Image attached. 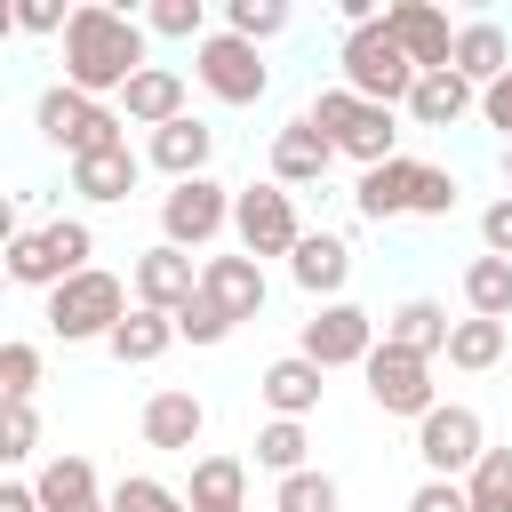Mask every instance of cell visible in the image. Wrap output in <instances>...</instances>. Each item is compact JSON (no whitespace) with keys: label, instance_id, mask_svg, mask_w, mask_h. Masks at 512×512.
<instances>
[{"label":"cell","instance_id":"d6986e66","mask_svg":"<svg viewBox=\"0 0 512 512\" xmlns=\"http://www.w3.org/2000/svg\"><path fill=\"white\" fill-rule=\"evenodd\" d=\"M288 280H296L312 304H344L352 240H344V232H304V240H296V256H288Z\"/></svg>","mask_w":512,"mask_h":512},{"label":"cell","instance_id":"74e56055","mask_svg":"<svg viewBox=\"0 0 512 512\" xmlns=\"http://www.w3.org/2000/svg\"><path fill=\"white\" fill-rule=\"evenodd\" d=\"M40 456V416L32 400H0V464H32Z\"/></svg>","mask_w":512,"mask_h":512},{"label":"cell","instance_id":"7dc6e473","mask_svg":"<svg viewBox=\"0 0 512 512\" xmlns=\"http://www.w3.org/2000/svg\"><path fill=\"white\" fill-rule=\"evenodd\" d=\"M504 192H512V144H504Z\"/></svg>","mask_w":512,"mask_h":512},{"label":"cell","instance_id":"e575fe53","mask_svg":"<svg viewBox=\"0 0 512 512\" xmlns=\"http://www.w3.org/2000/svg\"><path fill=\"white\" fill-rule=\"evenodd\" d=\"M144 32H152V40H192V48H200V40H208V0H152V8H144Z\"/></svg>","mask_w":512,"mask_h":512},{"label":"cell","instance_id":"f35d334b","mask_svg":"<svg viewBox=\"0 0 512 512\" xmlns=\"http://www.w3.org/2000/svg\"><path fill=\"white\" fill-rule=\"evenodd\" d=\"M32 384H40V344L8 336L0 344V400H32Z\"/></svg>","mask_w":512,"mask_h":512},{"label":"cell","instance_id":"ffe728a7","mask_svg":"<svg viewBox=\"0 0 512 512\" xmlns=\"http://www.w3.org/2000/svg\"><path fill=\"white\" fill-rule=\"evenodd\" d=\"M200 296H208V304H224L232 320H256V312H264V296H272V280H264V264H256V256H240V248H232V256H200Z\"/></svg>","mask_w":512,"mask_h":512},{"label":"cell","instance_id":"6da1fadb","mask_svg":"<svg viewBox=\"0 0 512 512\" xmlns=\"http://www.w3.org/2000/svg\"><path fill=\"white\" fill-rule=\"evenodd\" d=\"M144 64H152L144 16L112 8V0H80V8H72V24H64V88L112 104V96H128V80H136Z\"/></svg>","mask_w":512,"mask_h":512},{"label":"cell","instance_id":"bcb514c9","mask_svg":"<svg viewBox=\"0 0 512 512\" xmlns=\"http://www.w3.org/2000/svg\"><path fill=\"white\" fill-rule=\"evenodd\" d=\"M0 512H40V488L32 480H0Z\"/></svg>","mask_w":512,"mask_h":512},{"label":"cell","instance_id":"ac0fdd59","mask_svg":"<svg viewBox=\"0 0 512 512\" xmlns=\"http://www.w3.org/2000/svg\"><path fill=\"white\" fill-rule=\"evenodd\" d=\"M328 168H336V144L320 136V120H312V112H296V120H280V128H272V184H288V192H296V184H320Z\"/></svg>","mask_w":512,"mask_h":512},{"label":"cell","instance_id":"30bf717a","mask_svg":"<svg viewBox=\"0 0 512 512\" xmlns=\"http://www.w3.org/2000/svg\"><path fill=\"white\" fill-rule=\"evenodd\" d=\"M232 184H216V176H192V184H168L160 192V240L168 248H208V240H224L232 232Z\"/></svg>","mask_w":512,"mask_h":512},{"label":"cell","instance_id":"7a4b0ae2","mask_svg":"<svg viewBox=\"0 0 512 512\" xmlns=\"http://www.w3.org/2000/svg\"><path fill=\"white\" fill-rule=\"evenodd\" d=\"M128 296H136V288H128L120 272L88 264L80 280H64V288L40 304V320H48V336H56V344H112V328L136 312Z\"/></svg>","mask_w":512,"mask_h":512},{"label":"cell","instance_id":"4316f807","mask_svg":"<svg viewBox=\"0 0 512 512\" xmlns=\"http://www.w3.org/2000/svg\"><path fill=\"white\" fill-rule=\"evenodd\" d=\"M192 512H248V464L240 456H192Z\"/></svg>","mask_w":512,"mask_h":512},{"label":"cell","instance_id":"836d02e7","mask_svg":"<svg viewBox=\"0 0 512 512\" xmlns=\"http://www.w3.org/2000/svg\"><path fill=\"white\" fill-rule=\"evenodd\" d=\"M288 24H296V8H288V0H224V32H240V40H256V48H264V40H280Z\"/></svg>","mask_w":512,"mask_h":512},{"label":"cell","instance_id":"5b68a950","mask_svg":"<svg viewBox=\"0 0 512 512\" xmlns=\"http://www.w3.org/2000/svg\"><path fill=\"white\" fill-rule=\"evenodd\" d=\"M88 256H96L88 216H56V224H40V232H16V240H8V280H16V288L56 296L64 280H80V272H88Z\"/></svg>","mask_w":512,"mask_h":512},{"label":"cell","instance_id":"8992f818","mask_svg":"<svg viewBox=\"0 0 512 512\" xmlns=\"http://www.w3.org/2000/svg\"><path fill=\"white\" fill-rule=\"evenodd\" d=\"M336 72H344V88L352 96H368V104H408L416 96V56L392 40V24H368V32H344V48H336Z\"/></svg>","mask_w":512,"mask_h":512},{"label":"cell","instance_id":"44dd1931","mask_svg":"<svg viewBox=\"0 0 512 512\" xmlns=\"http://www.w3.org/2000/svg\"><path fill=\"white\" fill-rule=\"evenodd\" d=\"M184 112H192V88H184L176 64H144V72L128 80V96H120V120H128V128H168V120H184Z\"/></svg>","mask_w":512,"mask_h":512},{"label":"cell","instance_id":"4fadbf2b","mask_svg":"<svg viewBox=\"0 0 512 512\" xmlns=\"http://www.w3.org/2000/svg\"><path fill=\"white\" fill-rule=\"evenodd\" d=\"M128 288H136V304H144V312H184V304L200 296V264H192L184 248L152 240V248H136V256H128Z\"/></svg>","mask_w":512,"mask_h":512},{"label":"cell","instance_id":"cb8c5ba5","mask_svg":"<svg viewBox=\"0 0 512 512\" xmlns=\"http://www.w3.org/2000/svg\"><path fill=\"white\" fill-rule=\"evenodd\" d=\"M400 112H408V128H464V120L480 112V88H472L464 72H424Z\"/></svg>","mask_w":512,"mask_h":512},{"label":"cell","instance_id":"b9f144b4","mask_svg":"<svg viewBox=\"0 0 512 512\" xmlns=\"http://www.w3.org/2000/svg\"><path fill=\"white\" fill-rule=\"evenodd\" d=\"M480 248H488V256H504V264H512V192H496V200H488V208H480Z\"/></svg>","mask_w":512,"mask_h":512},{"label":"cell","instance_id":"52a82bcc","mask_svg":"<svg viewBox=\"0 0 512 512\" xmlns=\"http://www.w3.org/2000/svg\"><path fill=\"white\" fill-rule=\"evenodd\" d=\"M192 80H200L216 104H232V112H248V104L272 96V64H264V48L240 40V32H224V24L192 48Z\"/></svg>","mask_w":512,"mask_h":512},{"label":"cell","instance_id":"3957f363","mask_svg":"<svg viewBox=\"0 0 512 512\" xmlns=\"http://www.w3.org/2000/svg\"><path fill=\"white\" fill-rule=\"evenodd\" d=\"M304 112H312L320 136L336 144V160H360V168L400 160V120H392V104H368V96H352V88L336 80V88H320Z\"/></svg>","mask_w":512,"mask_h":512},{"label":"cell","instance_id":"7402d4cb","mask_svg":"<svg viewBox=\"0 0 512 512\" xmlns=\"http://www.w3.org/2000/svg\"><path fill=\"white\" fill-rule=\"evenodd\" d=\"M448 72H464L472 88H496V80L512 72V32H504L496 16H464V24H456V56H448Z\"/></svg>","mask_w":512,"mask_h":512},{"label":"cell","instance_id":"7c38bea8","mask_svg":"<svg viewBox=\"0 0 512 512\" xmlns=\"http://www.w3.org/2000/svg\"><path fill=\"white\" fill-rule=\"evenodd\" d=\"M376 344H384L376 336V312H360V304H312V320L296 336V352L320 360V368H368Z\"/></svg>","mask_w":512,"mask_h":512},{"label":"cell","instance_id":"f1b7e54d","mask_svg":"<svg viewBox=\"0 0 512 512\" xmlns=\"http://www.w3.org/2000/svg\"><path fill=\"white\" fill-rule=\"evenodd\" d=\"M168 344H184V336H176V312H144V304H136V312L112 328V344H104V352H112L120 368H152Z\"/></svg>","mask_w":512,"mask_h":512},{"label":"cell","instance_id":"f6af8a7d","mask_svg":"<svg viewBox=\"0 0 512 512\" xmlns=\"http://www.w3.org/2000/svg\"><path fill=\"white\" fill-rule=\"evenodd\" d=\"M480 120H488V128H504V144H512V72H504L496 88H480Z\"/></svg>","mask_w":512,"mask_h":512},{"label":"cell","instance_id":"ab89813d","mask_svg":"<svg viewBox=\"0 0 512 512\" xmlns=\"http://www.w3.org/2000/svg\"><path fill=\"white\" fill-rule=\"evenodd\" d=\"M232 328H240V320H232L224 304H208V296H192V304L176 312V336H184V344H224Z\"/></svg>","mask_w":512,"mask_h":512},{"label":"cell","instance_id":"60d3db41","mask_svg":"<svg viewBox=\"0 0 512 512\" xmlns=\"http://www.w3.org/2000/svg\"><path fill=\"white\" fill-rule=\"evenodd\" d=\"M456 192H464V184H456L448 168H432V160L416 168V216H448V208H456Z\"/></svg>","mask_w":512,"mask_h":512},{"label":"cell","instance_id":"ee69618b","mask_svg":"<svg viewBox=\"0 0 512 512\" xmlns=\"http://www.w3.org/2000/svg\"><path fill=\"white\" fill-rule=\"evenodd\" d=\"M64 24H72V8H56V0H24V8H16V32H24V40H48V32L64 40Z\"/></svg>","mask_w":512,"mask_h":512},{"label":"cell","instance_id":"8fae6325","mask_svg":"<svg viewBox=\"0 0 512 512\" xmlns=\"http://www.w3.org/2000/svg\"><path fill=\"white\" fill-rule=\"evenodd\" d=\"M360 376H368V400H376L384 416H408V424H424V416L440 408V384H432V360H416V352H400V344H376Z\"/></svg>","mask_w":512,"mask_h":512},{"label":"cell","instance_id":"d590c367","mask_svg":"<svg viewBox=\"0 0 512 512\" xmlns=\"http://www.w3.org/2000/svg\"><path fill=\"white\" fill-rule=\"evenodd\" d=\"M464 496H472V512H512V448H488V456L472 464Z\"/></svg>","mask_w":512,"mask_h":512},{"label":"cell","instance_id":"d4e9b609","mask_svg":"<svg viewBox=\"0 0 512 512\" xmlns=\"http://www.w3.org/2000/svg\"><path fill=\"white\" fill-rule=\"evenodd\" d=\"M448 336H456V320H448V304H432V296H408V304L384 312V344H400V352H416V360H448Z\"/></svg>","mask_w":512,"mask_h":512},{"label":"cell","instance_id":"d6a6232c","mask_svg":"<svg viewBox=\"0 0 512 512\" xmlns=\"http://www.w3.org/2000/svg\"><path fill=\"white\" fill-rule=\"evenodd\" d=\"M272 512H344V488L312 464V472H288V480H272Z\"/></svg>","mask_w":512,"mask_h":512},{"label":"cell","instance_id":"277c9868","mask_svg":"<svg viewBox=\"0 0 512 512\" xmlns=\"http://www.w3.org/2000/svg\"><path fill=\"white\" fill-rule=\"evenodd\" d=\"M32 128L64 152V160H88V152H120L128 144V120H120V104H96V96H80V88H40V104H32Z\"/></svg>","mask_w":512,"mask_h":512},{"label":"cell","instance_id":"484cf974","mask_svg":"<svg viewBox=\"0 0 512 512\" xmlns=\"http://www.w3.org/2000/svg\"><path fill=\"white\" fill-rule=\"evenodd\" d=\"M32 488H40V512H88V504H104L96 464H88V456H72V448H56V456L32 472Z\"/></svg>","mask_w":512,"mask_h":512},{"label":"cell","instance_id":"83f0119b","mask_svg":"<svg viewBox=\"0 0 512 512\" xmlns=\"http://www.w3.org/2000/svg\"><path fill=\"white\" fill-rule=\"evenodd\" d=\"M136 176H144V160L120 144V152H88V160H72V192L80 200H96V208H112V200H128L136 192Z\"/></svg>","mask_w":512,"mask_h":512},{"label":"cell","instance_id":"4dcf8cb0","mask_svg":"<svg viewBox=\"0 0 512 512\" xmlns=\"http://www.w3.org/2000/svg\"><path fill=\"white\" fill-rule=\"evenodd\" d=\"M504 344H512V320H480V312H464V320H456V336H448V368L488 376V368L504 360Z\"/></svg>","mask_w":512,"mask_h":512},{"label":"cell","instance_id":"e0dca14e","mask_svg":"<svg viewBox=\"0 0 512 512\" xmlns=\"http://www.w3.org/2000/svg\"><path fill=\"white\" fill-rule=\"evenodd\" d=\"M144 160H152L168 184H192V176H208V160H216V128H208L200 112H184V120H168V128L144 136Z\"/></svg>","mask_w":512,"mask_h":512},{"label":"cell","instance_id":"f546056e","mask_svg":"<svg viewBox=\"0 0 512 512\" xmlns=\"http://www.w3.org/2000/svg\"><path fill=\"white\" fill-rule=\"evenodd\" d=\"M256 472H272V480L312 472V424H296V416H264V424H256Z\"/></svg>","mask_w":512,"mask_h":512},{"label":"cell","instance_id":"8d00e7d4","mask_svg":"<svg viewBox=\"0 0 512 512\" xmlns=\"http://www.w3.org/2000/svg\"><path fill=\"white\" fill-rule=\"evenodd\" d=\"M112 512H192V504H184V488H168L152 472H128V480H112Z\"/></svg>","mask_w":512,"mask_h":512},{"label":"cell","instance_id":"ba28073f","mask_svg":"<svg viewBox=\"0 0 512 512\" xmlns=\"http://www.w3.org/2000/svg\"><path fill=\"white\" fill-rule=\"evenodd\" d=\"M232 240H240V256H296V240H304V216H296V192L288 184H240V200H232Z\"/></svg>","mask_w":512,"mask_h":512},{"label":"cell","instance_id":"9a60e30c","mask_svg":"<svg viewBox=\"0 0 512 512\" xmlns=\"http://www.w3.org/2000/svg\"><path fill=\"white\" fill-rule=\"evenodd\" d=\"M384 24H392V40L416 56V72H448V56H456L448 8H432V0H384Z\"/></svg>","mask_w":512,"mask_h":512},{"label":"cell","instance_id":"2e32d148","mask_svg":"<svg viewBox=\"0 0 512 512\" xmlns=\"http://www.w3.org/2000/svg\"><path fill=\"white\" fill-rule=\"evenodd\" d=\"M320 392H328V368L304 360V352H280V360L256 376L264 416H296V424H312V416H320Z\"/></svg>","mask_w":512,"mask_h":512},{"label":"cell","instance_id":"9c48e42d","mask_svg":"<svg viewBox=\"0 0 512 512\" xmlns=\"http://www.w3.org/2000/svg\"><path fill=\"white\" fill-rule=\"evenodd\" d=\"M480 456H488V424H480V408L440 400V408L416 424V464H424V480H472Z\"/></svg>","mask_w":512,"mask_h":512},{"label":"cell","instance_id":"603a6c76","mask_svg":"<svg viewBox=\"0 0 512 512\" xmlns=\"http://www.w3.org/2000/svg\"><path fill=\"white\" fill-rule=\"evenodd\" d=\"M416 168L424 160H384V168H360V184H352V208H360V224H392V216H416Z\"/></svg>","mask_w":512,"mask_h":512},{"label":"cell","instance_id":"5bb4252c","mask_svg":"<svg viewBox=\"0 0 512 512\" xmlns=\"http://www.w3.org/2000/svg\"><path fill=\"white\" fill-rule=\"evenodd\" d=\"M136 432H144V448L192 456V448H200V432H208V400H200V392H184V384H160V392L144 400Z\"/></svg>","mask_w":512,"mask_h":512},{"label":"cell","instance_id":"7bdbcfd3","mask_svg":"<svg viewBox=\"0 0 512 512\" xmlns=\"http://www.w3.org/2000/svg\"><path fill=\"white\" fill-rule=\"evenodd\" d=\"M408 512H472V496H464V480H416Z\"/></svg>","mask_w":512,"mask_h":512},{"label":"cell","instance_id":"1f68e13d","mask_svg":"<svg viewBox=\"0 0 512 512\" xmlns=\"http://www.w3.org/2000/svg\"><path fill=\"white\" fill-rule=\"evenodd\" d=\"M464 312H480V320H512V264L504 256H472L464 264Z\"/></svg>","mask_w":512,"mask_h":512}]
</instances>
